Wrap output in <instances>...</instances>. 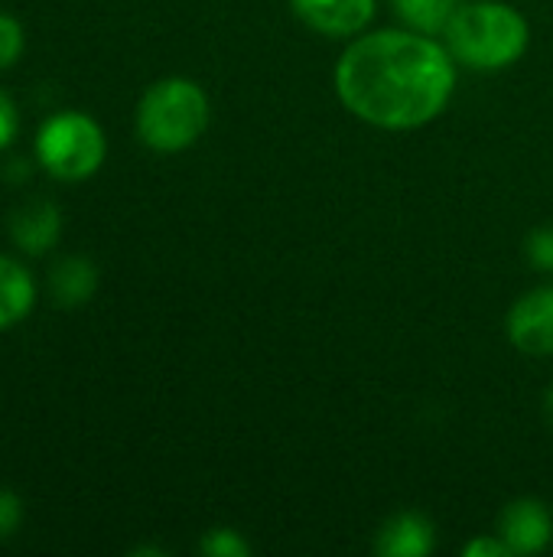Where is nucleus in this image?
<instances>
[{
	"instance_id": "obj_1",
	"label": "nucleus",
	"mask_w": 553,
	"mask_h": 557,
	"mask_svg": "<svg viewBox=\"0 0 553 557\" xmlns=\"http://www.w3.org/2000/svg\"><path fill=\"white\" fill-rule=\"evenodd\" d=\"M453 52L417 29H381L355 39L336 65L342 104L385 131L430 124L453 95Z\"/></svg>"
},
{
	"instance_id": "obj_2",
	"label": "nucleus",
	"mask_w": 553,
	"mask_h": 557,
	"mask_svg": "<svg viewBox=\"0 0 553 557\" xmlns=\"http://www.w3.org/2000/svg\"><path fill=\"white\" fill-rule=\"evenodd\" d=\"M447 46L463 65L495 72L518 62L528 49L525 16L499 0L463 3L447 26Z\"/></svg>"
},
{
	"instance_id": "obj_3",
	"label": "nucleus",
	"mask_w": 553,
	"mask_h": 557,
	"mask_svg": "<svg viewBox=\"0 0 553 557\" xmlns=\"http://www.w3.org/2000/svg\"><path fill=\"white\" fill-rule=\"evenodd\" d=\"M209 127V98L189 78H163L150 85L137 104V134L150 150L179 153Z\"/></svg>"
},
{
	"instance_id": "obj_4",
	"label": "nucleus",
	"mask_w": 553,
	"mask_h": 557,
	"mask_svg": "<svg viewBox=\"0 0 553 557\" xmlns=\"http://www.w3.org/2000/svg\"><path fill=\"white\" fill-rule=\"evenodd\" d=\"M108 140L98 121L81 111L52 114L36 134V160L55 180H88L101 170Z\"/></svg>"
},
{
	"instance_id": "obj_5",
	"label": "nucleus",
	"mask_w": 553,
	"mask_h": 557,
	"mask_svg": "<svg viewBox=\"0 0 553 557\" xmlns=\"http://www.w3.org/2000/svg\"><path fill=\"white\" fill-rule=\"evenodd\" d=\"M508 336L528 356H553V284L531 290L512 307Z\"/></svg>"
},
{
	"instance_id": "obj_6",
	"label": "nucleus",
	"mask_w": 553,
	"mask_h": 557,
	"mask_svg": "<svg viewBox=\"0 0 553 557\" xmlns=\"http://www.w3.org/2000/svg\"><path fill=\"white\" fill-rule=\"evenodd\" d=\"M551 535V512L538 499H515L499 516V539L505 542L508 555H538L548 548Z\"/></svg>"
},
{
	"instance_id": "obj_7",
	"label": "nucleus",
	"mask_w": 553,
	"mask_h": 557,
	"mask_svg": "<svg viewBox=\"0 0 553 557\" xmlns=\"http://www.w3.org/2000/svg\"><path fill=\"white\" fill-rule=\"evenodd\" d=\"M297 16L323 36H355L375 16V0H290Z\"/></svg>"
},
{
	"instance_id": "obj_8",
	"label": "nucleus",
	"mask_w": 553,
	"mask_h": 557,
	"mask_svg": "<svg viewBox=\"0 0 553 557\" xmlns=\"http://www.w3.org/2000/svg\"><path fill=\"white\" fill-rule=\"evenodd\" d=\"M62 235V212L49 199H26L10 212V238L26 255L49 251Z\"/></svg>"
},
{
	"instance_id": "obj_9",
	"label": "nucleus",
	"mask_w": 553,
	"mask_h": 557,
	"mask_svg": "<svg viewBox=\"0 0 553 557\" xmlns=\"http://www.w3.org/2000/svg\"><path fill=\"white\" fill-rule=\"evenodd\" d=\"M437 545V532L427 516L417 512H401L385 522L378 532L375 552L381 557H427Z\"/></svg>"
},
{
	"instance_id": "obj_10",
	"label": "nucleus",
	"mask_w": 553,
	"mask_h": 557,
	"mask_svg": "<svg viewBox=\"0 0 553 557\" xmlns=\"http://www.w3.org/2000/svg\"><path fill=\"white\" fill-rule=\"evenodd\" d=\"M95 290H98V268L88 258L72 255L52 264L49 294L59 307H81L95 297Z\"/></svg>"
},
{
	"instance_id": "obj_11",
	"label": "nucleus",
	"mask_w": 553,
	"mask_h": 557,
	"mask_svg": "<svg viewBox=\"0 0 553 557\" xmlns=\"http://www.w3.org/2000/svg\"><path fill=\"white\" fill-rule=\"evenodd\" d=\"M33 304H36L33 274L13 258L0 255V333L26 320Z\"/></svg>"
},
{
	"instance_id": "obj_12",
	"label": "nucleus",
	"mask_w": 553,
	"mask_h": 557,
	"mask_svg": "<svg viewBox=\"0 0 553 557\" xmlns=\"http://www.w3.org/2000/svg\"><path fill=\"white\" fill-rule=\"evenodd\" d=\"M391 3L411 29L427 33V36L447 33L450 20L463 7L460 0H391Z\"/></svg>"
},
{
	"instance_id": "obj_13",
	"label": "nucleus",
	"mask_w": 553,
	"mask_h": 557,
	"mask_svg": "<svg viewBox=\"0 0 553 557\" xmlns=\"http://www.w3.org/2000/svg\"><path fill=\"white\" fill-rule=\"evenodd\" d=\"M199 552L209 557H248L251 555L248 542H244L238 532H231V529H215V532H209V535L202 539Z\"/></svg>"
},
{
	"instance_id": "obj_14",
	"label": "nucleus",
	"mask_w": 553,
	"mask_h": 557,
	"mask_svg": "<svg viewBox=\"0 0 553 557\" xmlns=\"http://www.w3.org/2000/svg\"><path fill=\"white\" fill-rule=\"evenodd\" d=\"M20 55H23V26L13 16L0 13V72L10 69Z\"/></svg>"
},
{
	"instance_id": "obj_15",
	"label": "nucleus",
	"mask_w": 553,
	"mask_h": 557,
	"mask_svg": "<svg viewBox=\"0 0 553 557\" xmlns=\"http://www.w3.org/2000/svg\"><path fill=\"white\" fill-rule=\"evenodd\" d=\"M23 522V503L10 490H0V542L10 539Z\"/></svg>"
},
{
	"instance_id": "obj_16",
	"label": "nucleus",
	"mask_w": 553,
	"mask_h": 557,
	"mask_svg": "<svg viewBox=\"0 0 553 557\" xmlns=\"http://www.w3.org/2000/svg\"><path fill=\"white\" fill-rule=\"evenodd\" d=\"M528 258L541 271H553V228H538L528 238Z\"/></svg>"
},
{
	"instance_id": "obj_17",
	"label": "nucleus",
	"mask_w": 553,
	"mask_h": 557,
	"mask_svg": "<svg viewBox=\"0 0 553 557\" xmlns=\"http://www.w3.org/2000/svg\"><path fill=\"white\" fill-rule=\"evenodd\" d=\"M13 137H16V108H13V101L0 91V150L10 147Z\"/></svg>"
},
{
	"instance_id": "obj_18",
	"label": "nucleus",
	"mask_w": 553,
	"mask_h": 557,
	"mask_svg": "<svg viewBox=\"0 0 553 557\" xmlns=\"http://www.w3.org/2000/svg\"><path fill=\"white\" fill-rule=\"evenodd\" d=\"M463 555L469 557H508V548H505V542L495 535V539H479V542H469L466 548H463Z\"/></svg>"
},
{
	"instance_id": "obj_19",
	"label": "nucleus",
	"mask_w": 553,
	"mask_h": 557,
	"mask_svg": "<svg viewBox=\"0 0 553 557\" xmlns=\"http://www.w3.org/2000/svg\"><path fill=\"white\" fill-rule=\"evenodd\" d=\"M7 166H10V170H7V180H13V176L26 180V176H29V170H26L29 163H26V160H10Z\"/></svg>"
},
{
	"instance_id": "obj_20",
	"label": "nucleus",
	"mask_w": 553,
	"mask_h": 557,
	"mask_svg": "<svg viewBox=\"0 0 553 557\" xmlns=\"http://www.w3.org/2000/svg\"><path fill=\"white\" fill-rule=\"evenodd\" d=\"M548 408H551V418H553V388H551V395H548Z\"/></svg>"
}]
</instances>
